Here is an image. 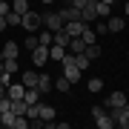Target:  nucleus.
<instances>
[{
  "label": "nucleus",
  "instance_id": "1",
  "mask_svg": "<svg viewBox=\"0 0 129 129\" xmlns=\"http://www.w3.org/2000/svg\"><path fill=\"white\" fill-rule=\"evenodd\" d=\"M20 26H23L26 32H40V26H43V14L29 9V12L23 14V20H20Z\"/></svg>",
  "mask_w": 129,
  "mask_h": 129
},
{
  "label": "nucleus",
  "instance_id": "2",
  "mask_svg": "<svg viewBox=\"0 0 129 129\" xmlns=\"http://www.w3.org/2000/svg\"><path fill=\"white\" fill-rule=\"evenodd\" d=\"M92 118H95V123L101 129H112L115 126V120H112V115H109L106 106H92Z\"/></svg>",
  "mask_w": 129,
  "mask_h": 129
},
{
  "label": "nucleus",
  "instance_id": "3",
  "mask_svg": "<svg viewBox=\"0 0 129 129\" xmlns=\"http://www.w3.org/2000/svg\"><path fill=\"white\" fill-rule=\"evenodd\" d=\"M43 26H46L52 35L60 32V29H63V17H60V12H46V14H43Z\"/></svg>",
  "mask_w": 129,
  "mask_h": 129
},
{
  "label": "nucleus",
  "instance_id": "4",
  "mask_svg": "<svg viewBox=\"0 0 129 129\" xmlns=\"http://www.w3.org/2000/svg\"><path fill=\"white\" fill-rule=\"evenodd\" d=\"M126 101H129V98H126L123 92H112V95L103 101V106H106V109H123V106H126Z\"/></svg>",
  "mask_w": 129,
  "mask_h": 129
},
{
  "label": "nucleus",
  "instance_id": "5",
  "mask_svg": "<svg viewBox=\"0 0 129 129\" xmlns=\"http://www.w3.org/2000/svg\"><path fill=\"white\" fill-rule=\"evenodd\" d=\"M89 23H83V20H66L63 23V32L69 35V37H80V32L86 29Z\"/></svg>",
  "mask_w": 129,
  "mask_h": 129
},
{
  "label": "nucleus",
  "instance_id": "6",
  "mask_svg": "<svg viewBox=\"0 0 129 129\" xmlns=\"http://www.w3.org/2000/svg\"><path fill=\"white\" fill-rule=\"evenodd\" d=\"M123 29H126V17H115V14L106 17V32L118 35V32H123Z\"/></svg>",
  "mask_w": 129,
  "mask_h": 129
},
{
  "label": "nucleus",
  "instance_id": "7",
  "mask_svg": "<svg viewBox=\"0 0 129 129\" xmlns=\"http://www.w3.org/2000/svg\"><path fill=\"white\" fill-rule=\"evenodd\" d=\"M46 60H49V46L37 43V49H32V63L35 66H46Z\"/></svg>",
  "mask_w": 129,
  "mask_h": 129
},
{
  "label": "nucleus",
  "instance_id": "8",
  "mask_svg": "<svg viewBox=\"0 0 129 129\" xmlns=\"http://www.w3.org/2000/svg\"><path fill=\"white\" fill-rule=\"evenodd\" d=\"M80 20H83V23H89V26L98 20V9H95V3H92V0H89V3L80 9Z\"/></svg>",
  "mask_w": 129,
  "mask_h": 129
},
{
  "label": "nucleus",
  "instance_id": "9",
  "mask_svg": "<svg viewBox=\"0 0 129 129\" xmlns=\"http://www.w3.org/2000/svg\"><path fill=\"white\" fill-rule=\"evenodd\" d=\"M37 89H40V95H49L52 89H55V80H52L49 75H37Z\"/></svg>",
  "mask_w": 129,
  "mask_h": 129
},
{
  "label": "nucleus",
  "instance_id": "10",
  "mask_svg": "<svg viewBox=\"0 0 129 129\" xmlns=\"http://www.w3.org/2000/svg\"><path fill=\"white\" fill-rule=\"evenodd\" d=\"M6 95H9L12 101H17V98L26 95V86H23V83H9V86H6Z\"/></svg>",
  "mask_w": 129,
  "mask_h": 129
},
{
  "label": "nucleus",
  "instance_id": "11",
  "mask_svg": "<svg viewBox=\"0 0 129 129\" xmlns=\"http://www.w3.org/2000/svg\"><path fill=\"white\" fill-rule=\"evenodd\" d=\"M20 55V46H17V43H14V40H6V46H3V52H0V57H17Z\"/></svg>",
  "mask_w": 129,
  "mask_h": 129
},
{
  "label": "nucleus",
  "instance_id": "12",
  "mask_svg": "<svg viewBox=\"0 0 129 129\" xmlns=\"http://www.w3.org/2000/svg\"><path fill=\"white\" fill-rule=\"evenodd\" d=\"M63 57H66V46H57V43H52V46H49V60H57V63H60Z\"/></svg>",
  "mask_w": 129,
  "mask_h": 129
},
{
  "label": "nucleus",
  "instance_id": "13",
  "mask_svg": "<svg viewBox=\"0 0 129 129\" xmlns=\"http://www.w3.org/2000/svg\"><path fill=\"white\" fill-rule=\"evenodd\" d=\"M95 9H98V17L101 20H106L112 14V3H103V0H95Z\"/></svg>",
  "mask_w": 129,
  "mask_h": 129
},
{
  "label": "nucleus",
  "instance_id": "14",
  "mask_svg": "<svg viewBox=\"0 0 129 129\" xmlns=\"http://www.w3.org/2000/svg\"><path fill=\"white\" fill-rule=\"evenodd\" d=\"M60 17L66 20H80V9H75V6H66V9H60Z\"/></svg>",
  "mask_w": 129,
  "mask_h": 129
},
{
  "label": "nucleus",
  "instance_id": "15",
  "mask_svg": "<svg viewBox=\"0 0 129 129\" xmlns=\"http://www.w3.org/2000/svg\"><path fill=\"white\" fill-rule=\"evenodd\" d=\"M80 40L86 43V46H89V43H98V32H95L92 26H86V29L80 32Z\"/></svg>",
  "mask_w": 129,
  "mask_h": 129
},
{
  "label": "nucleus",
  "instance_id": "16",
  "mask_svg": "<svg viewBox=\"0 0 129 129\" xmlns=\"http://www.w3.org/2000/svg\"><path fill=\"white\" fill-rule=\"evenodd\" d=\"M3 72H9V75H17V72H20V63H17V57H6V60H3Z\"/></svg>",
  "mask_w": 129,
  "mask_h": 129
},
{
  "label": "nucleus",
  "instance_id": "17",
  "mask_svg": "<svg viewBox=\"0 0 129 129\" xmlns=\"http://www.w3.org/2000/svg\"><path fill=\"white\" fill-rule=\"evenodd\" d=\"M89 63H92V60L86 57V52H78V55H75V66H78L80 72H86V69H89Z\"/></svg>",
  "mask_w": 129,
  "mask_h": 129
},
{
  "label": "nucleus",
  "instance_id": "18",
  "mask_svg": "<svg viewBox=\"0 0 129 129\" xmlns=\"http://www.w3.org/2000/svg\"><path fill=\"white\" fill-rule=\"evenodd\" d=\"M83 49H86V43H83L80 37H72L69 46H66V52H72V55H78V52H83Z\"/></svg>",
  "mask_w": 129,
  "mask_h": 129
},
{
  "label": "nucleus",
  "instance_id": "19",
  "mask_svg": "<svg viewBox=\"0 0 129 129\" xmlns=\"http://www.w3.org/2000/svg\"><path fill=\"white\" fill-rule=\"evenodd\" d=\"M55 115H57L55 106H43V103H40V118L46 120V123H52V120H55Z\"/></svg>",
  "mask_w": 129,
  "mask_h": 129
},
{
  "label": "nucleus",
  "instance_id": "20",
  "mask_svg": "<svg viewBox=\"0 0 129 129\" xmlns=\"http://www.w3.org/2000/svg\"><path fill=\"white\" fill-rule=\"evenodd\" d=\"M20 20H23V14H17V12H9V14H6L9 29H20Z\"/></svg>",
  "mask_w": 129,
  "mask_h": 129
},
{
  "label": "nucleus",
  "instance_id": "21",
  "mask_svg": "<svg viewBox=\"0 0 129 129\" xmlns=\"http://www.w3.org/2000/svg\"><path fill=\"white\" fill-rule=\"evenodd\" d=\"M0 126H6V129H12L14 126V112H0Z\"/></svg>",
  "mask_w": 129,
  "mask_h": 129
},
{
  "label": "nucleus",
  "instance_id": "22",
  "mask_svg": "<svg viewBox=\"0 0 129 129\" xmlns=\"http://www.w3.org/2000/svg\"><path fill=\"white\" fill-rule=\"evenodd\" d=\"M83 52H86V57H89V60H98V57H101V52H103V49L98 46V43H89V46L83 49Z\"/></svg>",
  "mask_w": 129,
  "mask_h": 129
},
{
  "label": "nucleus",
  "instance_id": "23",
  "mask_svg": "<svg viewBox=\"0 0 129 129\" xmlns=\"http://www.w3.org/2000/svg\"><path fill=\"white\" fill-rule=\"evenodd\" d=\"M55 89H57V92H69V89H72V83H69V78H66V75H60V78L55 80Z\"/></svg>",
  "mask_w": 129,
  "mask_h": 129
},
{
  "label": "nucleus",
  "instance_id": "24",
  "mask_svg": "<svg viewBox=\"0 0 129 129\" xmlns=\"http://www.w3.org/2000/svg\"><path fill=\"white\" fill-rule=\"evenodd\" d=\"M12 12L26 14V12H29V0H12Z\"/></svg>",
  "mask_w": 129,
  "mask_h": 129
},
{
  "label": "nucleus",
  "instance_id": "25",
  "mask_svg": "<svg viewBox=\"0 0 129 129\" xmlns=\"http://www.w3.org/2000/svg\"><path fill=\"white\" fill-rule=\"evenodd\" d=\"M86 89H89V95H98V92L103 89V80H101V78H92V80L86 83Z\"/></svg>",
  "mask_w": 129,
  "mask_h": 129
},
{
  "label": "nucleus",
  "instance_id": "26",
  "mask_svg": "<svg viewBox=\"0 0 129 129\" xmlns=\"http://www.w3.org/2000/svg\"><path fill=\"white\" fill-rule=\"evenodd\" d=\"M23 86H26V89H29V86H37V72H32V69L23 72Z\"/></svg>",
  "mask_w": 129,
  "mask_h": 129
},
{
  "label": "nucleus",
  "instance_id": "27",
  "mask_svg": "<svg viewBox=\"0 0 129 129\" xmlns=\"http://www.w3.org/2000/svg\"><path fill=\"white\" fill-rule=\"evenodd\" d=\"M52 40H55V35H52L49 29H43L40 37H37V43H40V46H52Z\"/></svg>",
  "mask_w": 129,
  "mask_h": 129
},
{
  "label": "nucleus",
  "instance_id": "28",
  "mask_svg": "<svg viewBox=\"0 0 129 129\" xmlns=\"http://www.w3.org/2000/svg\"><path fill=\"white\" fill-rule=\"evenodd\" d=\"M69 40H72V37L60 29V32H55V40H52V43H57V46H69Z\"/></svg>",
  "mask_w": 129,
  "mask_h": 129
},
{
  "label": "nucleus",
  "instance_id": "29",
  "mask_svg": "<svg viewBox=\"0 0 129 129\" xmlns=\"http://www.w3.org/2000/svg\"><path fill=\"white\" fill-rule=\"evenodd\" d=\"M23 46H26L29 52H32V49H37V37H35V32H29V37L23 40Z\"/></svg>",
  "mask_w": 129,
  "mask_h": 129
},
{
  "label": "nucleus",
  "instance_id": "30",
  "mask_svg": "<svg viewBox=\"0 0 129 129\" xmlns=\"http://www.w3.org/2000/svg\"><path fill=\"white\" fill-rule=\"evenodd\" d=\"M66 3H69V6H75V9H83V6L89 3V0H66Z\"/></svg>",
  "mask_w": 129,
  "mask_h": 129
},
{
  "label": "nucleus",
  "instance_id": "31",
  "mask_svg": "<svg viewBox=\"0 0 129 129\" xmlns=\"http://www.w3.org/2000/svg\"><path fill=\"white\" fill-rule=\"evenodd\" d=\"M12 12V3H6V0H0V14H9Z\"/></svg>",
  "mask_w": 129,
  "mask_h": 129
},
{
  "label": "nucleus",
  "instance_id": "32",
  "mask_svg": "<svg viewBox=\"0 0 129 129\" xmlns=\"http://www.w3.org/2000/svg\"><path fill=\"white\" fill-rule=\"evenodd\" d=\"M3 29H9V23H6V14H0V32Z\"/></svg>",
  "mask_w": 129,
  "mask_h": 129
},
{
  "label": "nucleus",
  "instance_id": "33",
  "mask_svg": "<svg viewBox=\"0 0 129 129\" xmlns=\"http://www.w3.org/2000/svg\"><path fill=\"white\" fill-rule=\"evenodd\" d=\"M123 17H129V0L123 3Z\"/></svg>",
  "mask_w": 129,
  "mask_h": 129
},
{
  "label": "nucleus",
  "instance_id": "34",
  "mask_svg": "<svg viewBox=\"0 0 129 129\" xmlns=\"http://www.w3.org/2000/svg\"><path fill=\"white\" fill-rule=\"evenodd\" d=\"M40 3H46V6H49V3H55V0H40Z\"/></svg>",
  "mask_w": 129,
  "mask_h": 129
},
{
  "label": "nucleus",
  "instance_id": "35",
  "mask_svg": "<svg viewBox=\"0 0 129 129\" xmlns=\"http://www.w3.org/2000/svg\"><path fill=\"white\" fill-rule=\"evenodd\" d=\"M0 72H3V57H0Z\"/></svg>",
  "mask_w": 129,
  "mask_h": 129
},
{
  "label": "nucleus",
  "instance_id": "36",
  "mask_svg": "<svg viewBox=\"0 0 129 129\" xmlns=\"http://www.w3.org/2000/svg\"><path fill=\"white\" fill-rule=\"evenodd\" d=\"M103 3H115V0H103Z\"/></svg>",
  "mask_w": 129,
  "mask_h": 129
},
{
  "label": "nucleus",
  "instance_id": "37",
  "mask_svg": "<svg viewBox=\"0 0 129 129\" xmlns=\"http://www.w3.org/2000/svg\"><path fill=\"white\" fill-rule=\"evenodd\" d=\"M126 106H129V101H126Z\"/></svg>",
  "mask_w": 129,
  "mask_h": 129
},
{
  "label": "nucleus",
  "instance_id": "38",
  "mask_svg": "<svg viewBox=\"0 0 129 129\" xmlns=\"http://www.w3.org/2000/svg\"><path fill=\"white\" fill-rule=\"evenodd\" d=\"M92 3H95V0H92Z\"/></svg>",
  "mask_w": 129,
  "mask_h": 129
},
{
  "label": "nucleus",
  "instance_id": "39",
  "mask_svg": "<svg viewBox=\"0 0 129 129\" xmlns=\"http://www.w3.org/2000/svg\"><path fill=\"white\" fill-rule=\"evenodd\" d=\"M55 3H57V0H55Z\"/></svg>",
  "mask_w": 129,
  "mask_h": 129
}]
</instances>
